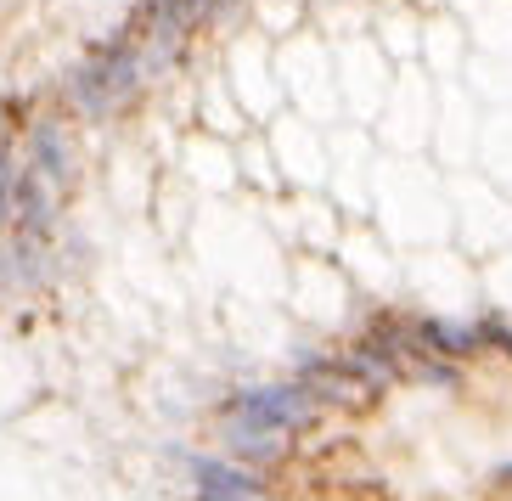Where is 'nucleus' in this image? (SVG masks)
Masks as SVG:
<instances>
[{
    "instance_id": "obj_1",
    "label": "nucleus",
    "mask_w": 512,
    "mask_h": 501,
    "mask_svg": "<svg viewBox=\"0 0 512 501\" xmlns=\"http://www.w3.org/2000/svg\"><path fill=\"white\" fill-rule=\"evenodd\" d=\"M231 417L259 428H304L316 423V395L304 383H259V389H242L231 400Z\"/></svg>"
},
{
    "instance_id": "obj_2",
    "label": "nucleus",
    "mask_w": 512,
    "mask_h": 501,
    "mask_svg": "<svg viewBox=\"0 0 512 501\" xmlns=\"http://www.w3.org/2000/svg\"><path fill=\"white\" fill-rule=\"evenodd\" d=\"M192 485L197 490H231V496H265V479L254 468L226 462V456H192Z\"/></svg>"
},
{
    "instance_id": "obj_3",
    "label": "nucleus",
    "mask_w": 512,
    "mask_h": 501,
    "mask_svg": "<svg viewBox=\"0 0 512 501\" xmlns=\"http://www.w3.org/2000/svg\"><path fill=\"white\" fill-rule=\"evenodd\" d=\"M29 147H34V169H40V175H46L51 186H62L68 181V136H62V124H34V136H29Z\"/></svg>"
},
{
    "instance_id": "obj_4",
    "label": "nucleus",
    "mask_w": 512,
    "mask_h": 501,
    "mask_svg": "<svg viewBox=\"0 0 512 501\" xmlns=\"http://www.w3.org/2000/svg\"><path fill=\"white\" fill-rule=\"evenodd\" d=\"M226 445H231V451H242L248 462H271V456L287 451V428H259V423H237V417H231V423H226Z\"/></svg>"
},
{
    "instance_id": "obj_5",
    "label": "nucleus",
    "mask_w": 512,
    "mask_h": 501,
    "mask_svg": "<svg viewBox=\"0 0 512 501\" xmlns=\"http://www.w3.org/2000/svg\"><path fill=\"white\" fill-rule=\"evenodd\" d=\"M411 333H417L422 344H434L445 361H456V355H467V350H479V344H484L479 327H462V321H417Z\"/></svg>"
},
{
    "instance_id": "obj_6",
    "label": "nucleus",
    "mask_w": 512,
    "mask_h": 501,
    "mask_svg": "<svg viewBox=\"0 0 512 501\" xmlns=\"http://www.w3.org/2000/svg\"><path fill=\"white\" fill-rule=\"evenodd\" d=\"M12 203H17V175H12V158L0 152V226L12 220Z\"/></svg>"
},
{
    "instance_id": "obj_7",
    "label": "nucleus",
    "mask_w": 512,
    "mask_h": 501,
    "mask_svg": "<svg viewBox=\"0 0 512 501\" xmlns=\"http://www.w3.org/2000/svg\"><path fill=\"white\" fill-rule=\"evenodd\" d=\"M479 338H484V344H496V350H507V355H512V327H507V321H496V316H490V321H479Z\"/></svg>"
},
{
    "instance_id": "obj_8",
    "label": "nucleus",
    "mask_w": 512,
    "mask_h": 501,
    "mask_svg": "<svg viewBox=\"0 0 512 501\" xmlns=\"http://www.w3.org/2000/svg\"><path fill=\"white\" fill-rule=\"evenodd\" d=\"M197 501H265V496H231V490H197Z\"/></svg>"
},
{
    "instance_id": "obj_9",
    "label": "nucleus",
    "mask_w": 512,
    "mask_h": 501,
    "mask_svg": "<svg viewBox=\"0 0 512 501\" xmlns=\"http://www.w3.org/2000/svg\"><path fill=\"white\" fill-rule=\"evenodd\" d=\"M220 12H231V0H209V17H220Z\"/></svg>"
},
{
    "instance_id": "obj_10",
    "label": "nucleus",
    "mask_w": 512,
    "mask_h": 501,
    "mask_svg": "<svg viewBox=\"0 0 512 501\" xmlns=\"http://www.w3.org/2000/svg\"><path fill=\"white\" fill-rule=\"evenodd\" d=\"M501 485H512V462H507V468H501Z\"/></svg>"
}]
</instances>
